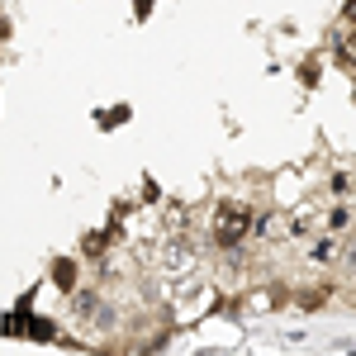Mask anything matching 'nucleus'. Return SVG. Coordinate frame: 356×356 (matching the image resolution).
Returning <instances> with one entry per match:
<instances>
[{
  "instance_id": "1",
  "label": "nucleus",
  "mask_w": 356,
  "mask_h": 356,
  "mask_svg": "<svg viewBox=\"0 0 356 356\" xmlns=\"http://www.w3.org/2000/svg\"><path fill=\"white\" fill-rule=\"evenodd\" d=\"M247 209H238V204H223L219 214H214V233H219V243H238L247 233Z\"/></svg>"
}]
</instances>
